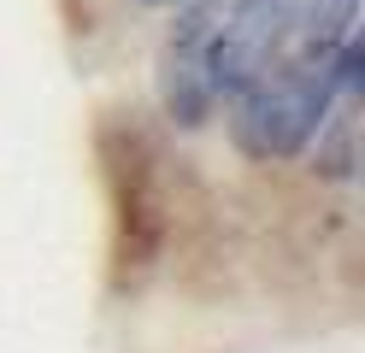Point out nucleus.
Listing matches in <instances>:
<instances>
[{"label": "nucleus", "instance_id": "f257e3e1", "mask_svg": "<svg viewBox=\"0 0 365 353\" xmlns=\"http://www.w3.org/2000/svg\"><path fill=\"white\" fill-rule=\"evenodd\" d=\"M341 47V41H336ZM336 47H301V53H283L277 65L254 77L236 94V118H230V135L247 159H289L301 153L312 130L324 124V112L341 101V71H336Z\"/></svg>", "mask_w": 365, "mask_h": 353}, {"label": "nucleus", "instance_id": "f03ea898", "mask_svg": "<svg viewBox=\"0 0 365 353\" xmlns=\"http://www.w3.org/2000/svg\"><path fill=\"white\" fill-rule=\"evenodd\" d=\"M294 24H301L294 0H236V6L218 12L207 36V83L218 101H236L247 83L265 77L289 53Z\"/></svg>", "mask_w": 365, "mask_h": 353}, {"label": "nucleus", "instance_id": "7ed1b4c3", "mask_svg": "<svg viewBox=\"0 0 365 353\" xmlns=\"http://www.w3.org/2000/svg\"><path fill=\"white\" fill-rule=\"evenodd\" d=\"M224 12V0H189L177 6V30L165 36V53H159V101H165L171 124L200 130L218 106V94L207 83V36Z\"/></svg>", "mask_w": 365, "mask_h": 353}, {"label": "nucleus", "instance_id": "20e7f679", "mask_svg": "<svg viewBox=\"0 0 365 353\" xmlns=\"http://www.w3.org/2000/svg\"><path fill=\"white\" fill-rule=\"evenodd\" d=\"M312 171L324 177H354L359 165V112H354V94H341V101L324 112V124L312 130Z\"/></svg>", "mask_w": 365, "mask_h": 353}, {"label": "nucleus", "instance_id": "39448f33", "mask_svg": "<svg viewBox=\"0 0 365 353\" xmlns=\"http://www.w3.org/2000/svg\"><path fill=\"white\" fill-rule=\"evenodd\" d=\"M354 18H359V0H312L307 12V41L312 47H336L354 36Z\"/></svg>", "mask_w": 365, "mask_h": 353}, {"label": "nucleus", "instance_id": "423d86ee", "mask_svg": "<svg viewBox=\"0 0 365 353\" xmlns=\"http://www.w3.org/2000/svg\"><path fill=\"white\" fill-rule=\"evenodd\" d=\"M142 6H189V0H142Z\"/></svg>", "mask_w": 365, "mask_h": 353}]
</instances>
